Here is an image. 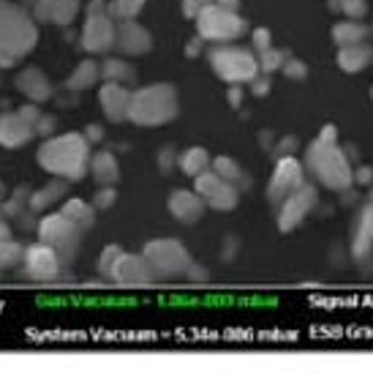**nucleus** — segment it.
I'll return each mask as SVG.
<instances>
[{
    "label": "nucleus",
    "instance_id": "obj_1",
    "mask_svg": "<svg viewBox=\"0 0 373 382\" xmlns=\"http://www.w3.org/2000/svg\"><path fill=\"white\" fill-rule=\"evenodd\" d=\"M38 167L63 181H82L90 169V142L74 131L52 137L38 148Z\"/></svg>",
    "mask_w": 373,
    "mask_h": 382
},
{
    "label": "nucleus",
    "instance_id": "obj_2",
    "mask_svg": "<svg viewBox=\"0 0 373 382\" xmlns=\"http://www.w3.org/2000/svg\"><path fill=\"white\" fill-rule=\"evenodd\" d=\"M305 169L313 175V181L327 191H336V194H346V191L354 186V167L349 161V153L343 151L338 142H319L313 140L308 148H305Z\"/></svg>",
    "mask_w": 373,
    "mask_h": 382
},
{
    "label": "nucleus",
    "instance_id": "obj_3",
    "mask_svg": "<svg viewBox=\"0 0 373 382\" xmlns=\"http://www.w3.org/2000/svg\"><path fill=\"white\" fill-rule=\"evenodd\" d=\"M175 115H177V93L169 85L145 88L128 104V117L137 126H164Z\"/></svg>",
    "mask_w": 373,
    "mask_h": 382
},
{
    "label": "nucleus",
    "instance_id": "obj_4",
    "mask_svg": "<svg viewBox=\"0 0 373 382\" xmlns=\"http://www.w3.org/2000/svg\"><path fill=\"white\" fill-rule=\"evenodd\" d=\"M145 260L153 267V276L155 281H177V279H186L188 267H191V254L188 249L175 240V238H155L150 240L148 246L142 249Z\"/></svg>",
    "mask_w": 373,
    "mask_h": 382
},
{
    "label": "nucleus",
    "instance_id": "obj_5",
    "mask_svg": "<svg viewBox=\"0 0 373 382\" xmlns=\"http://www.w3.org/2000/svg\"><path fill=\"white\" fill-rule=\"evenodd\" d=\"M36 235L41 243H46V246H52V249L58 251V257L63 260V265H69V263H74L85 232L76 227L71 219H66V216L58 210V213H46V216L38 222Z\"/></svg>",
    "mask_w": 373,
    "mask_h": 382
},
{
    "label": "nucleus",
    "instance_id": "obj_6",
    "mask_svg": "<svg viewBox=\"0 0 373 382\" xmlns=\"http://www.w3.org/2000/svg\"><path fill=\"white\" fill-rule=\"evenodd\" d=\"M199 19V33L210 41H229V38H237L243 33V19L232 11V8H224L218 3H207L202 6V11L196 14Z\"/></svg>",
    "mask_w": 373,
    "mask_h": 382
},
{
    "label": "nucleus",
    "instance_id": "obj_7",
    "mask_svg": "<svg viewBox=\"0 0 373 382\" xmlns=\"http://www.w3.org/2000/svg\"><path fill=\"white\" fill-rule=\"evenodd\" d=\"M213 69L218 72L221 79L240 85V82H251L259 74V63L248 49H237V47H226V49H216L213 52Z\"/></svg>",
    "mask_w": 373,
    "mask_h": 382
},
{
    "label": "nucleus",
    "instance_id": "obj_8",
    "mask_svg": "<svg viewBox=\"0 0 373 382\" xmlns=\"http://www.w3.org/2000/svg\"><path fill=\"white\" fill-rule=\"evenodd\" d=\"M316 205H319V189L313 183H302L278 205V229L292 232L313 213Z\"/></svg>",
    "mask_w": 373,
    "mask_h": 382
},
{
    "label": "nucleus",
    "instance_id": "obj_9",
    "mask_svg": "<svg viewBox=\"0 0 373 382\" xmlns=\"http://www.w3.org/2000/svg\"><path fill=\"white\" fill-rule=\"evenodd\" d=\"M305 183V167L295 156H278L275 169L270 175V186H267V199L278 208L295 189Z\"/></svg>",
    "mask_w": 373,
    "mask_h": 382
},
{
    "label": "nucleus",
    "instance_id": "obj_10",
    "mask_svg": "<svg viewBox=\"0 0 373 382\" xmlns=\"http://www.w3.org/2000/svg\"><path fill=\"white\" fill-rule=\"evenodd\" d=\"M63 260L58 257V251L46 243H33L25 246V257H22V276L31 281H55L60 279Z\"/></svg>",
    "mask_w": 373,
    "mask_h": 382
},
{
    "label": "nucleus",
    "instance_id": "obj_11",
    "mask_svg": "<svg viewBox=\"0 0 373 382\" xmlns=\"http://www.w3.org/2000/svg\"><path fill=\"white\" fill-rule=\"evenodd\" d=\"M110 279L120 287H145V284L155 281L153 267L145 260V254H125V251L117 257Z\"/></svg>",
    "mask_w": 373,
    "mask_h": 382
},
{
    "label": "nucleus",
    "instance_id": "obj_12",
    "mask_svg": "<svg viewBox=\"0 0 373 382\" xmlns=\"http://www.w3.org/2000/svg\"><path fill=\"white\" fill-rule=\"evenodd\" d=\"M166 208H169V213H172L177 222H183V224H193V222H199V219L205 216V210H207L205 199H202L196 191H188V189L172 191Z\"/></svg>",
    "mask_w": 373,
    "mask_h": 382
},
{
    "label": "nucleus",
    "instance_id": "obj_13",
    "mask_svg": "<svg viewBox=\"0 0 373 382\" xmlns=\"http://www.w3.org/2000/svg\"><path fill=\"white\" fill-rule=\"evenodd\" d=\"M352 257L354 263H368L373 257V208L365 205L357 216V227H354V238H352Z\"/></svg>",
    "mask_w": 373,
    "mask_h": 382
},
{
    "label": "nucleus",
    "instance_id": "obj_14",
    "mask_svg": "<svg viewBox=\"0 0 373 382\" xmlns=\"http://www.w3.org/2000/svg\"><path fill=\"white\" fill-rule=\"evenodd\" d=\"M33 126L22 120L19 115H3L0 117V145L3 148H22L33 137Z\"/></svg>",
    "mask_w": 373,
    "mask_h": 382
},
{
    "label": "nucleus",
    "instance_id": "obj_15",
    "mask_svg": "<svg viewBox=\"0 0 373 382\" xmlns=\"http://www.w3.org/2000/svg\"><path fill=\"white\" fill-rule=\"evenodd\" d=\"M90 175L98 186H114L120 181V164L114 153L98 151L96 156H90Z\"/></svg>",
    "mask_w": 373,
    "mask_h": 382
},
{
    "label": "nucleus",
    "instance_id": "obj_16",
    "mask_svg": "<svg viewBox=\"0 0 373 382\" xmlns=\"http://www.w3.org/2000/svg\"><path fill=\"white\" fill-rule=\"evenodd\" d=\"M66 194H69V181L58 178V181L46 183L44 189L33 191V194H31V202H28V208H31L33 213H44V210H49L52 205H60Z\"/></svg>",
    "mask_w": 373,
    "mask_h": 382
},
{
    "label": "nucleus",
    "instance_id": "obj_17",
    "mask_svg": "<svg viewBox=\"0 0 373 382\" xmlns=\"http://www.w3.org/2000/svg\"><path fill=\"white\" fill-rule=\"evenodd\" d=\"M371 60H373V49L371 47H365L363 41H360V44L340 47V52H338V66H340L343 72H349V74L363 72Z\"/></svg>",
    "mask_w": 373,
    "mask_h": 382
},
{
    "label": "nucleus",
    "instance_id": "obj_18",
    "mask_svg": "<svg viewBox=\"0 0 373 382\" xmlns=\"http://www.w3.org/2000/svg\"><path fill=\"white\" fill-rule=\"evenodd\" d=\"M60 213H63L66 219H71L82 232H90L93 222H96V208L87 205L85 199H76V197L66 199V202H60Z\"/></svg>",
    "mask_w": 373,
    "mask_h": 382
},
{
    "label": "nucleus",
    "instance_id": "obj_19",
    "mask_svg": "<svg viewBox=\"0 0 373 382\" xmlns=\"http://www.w3.org/2000/svg\"><path fill=\"white\" fill-rule=\"evenodd\" d=\"M101 104H104V113L110 115L114 123H117V120L128 117L131 96H128L123 88H117V85H107V88L101 90Z\"/></svg>",
    "mask_w": 373,
    "mask_h": 382
},
{
    "label": "nucleus",
    "instance_id": "obj_20",
    "mask_svg": "<svg viewBox=\"0 0 373 382\" xmlns=\"http://www.w3.org/2000/svg\"><path fill=\"white\" fill-rule=\"evenodd\" d=\"M210 169L226 181V183H234L237 189L243 186V189H248V178H245V172L240 169V164L234 161V158H229V156H218V158H213L210 161Z\"/></svg>",
    "mask_w": 373,
    "mask_h": 382
},
{
    "label": "nucleus",
    "instance_id": "obj_21",
    "mask_svg": "<svg viewBox=\"0 0 373 382\" xmlns=\"http://www.w3.org/2000/svg\"><path fill=\"white\" fill-rule=\"evenodd\" d=\"M237 199H240V191L234 183H221L218 189L213 191V194H207L205 197V205L207 208H213V210H218V213H229V210H234L237 208Z\"/></svg>",
    "mask_w": 373,
    "mask_h": 382
},
{
    "label": "nucleus",
    "instance_id": "obj_22",
    "mask_svg": "<svg viewBox=\"0 0 373 382\" xmlns=\"http://www.w3.org/2000/svg\"><path fill=\"white\" fill-rule=\"evenodd\" d=\"M210 153L205 151V148H188L183 156H177V164H180V169L186 172L188 178H196L199 172H205V169H210Z\"/></svg>",
    "mask_w": 373,
    "mask_h": 382
},
{
    "label": "nucleus",
    "instance_id": "obj_23",
    "mask_svg": "<svg viewBox=\"0 0 373 382\" xmlns=\"http://www.w3.org/2000/svg\"><path fill=\"white\" fill-rule=\"evenodd\" d=\"M112 41V25L107 19H93L87 25V33H85V44L90 49H98V47H107Z\"/></svg>",
    "mask_w": 373,
    "mask_h": 382
},
{
    "label": "nucleus",
    "instance_id": "obj_24",
    "mask_svg": "<svg viewBox=\"0 0 373 382\" xmlns=\"http://www.w3.org/2000/svg\"><path fill=\"white\" fill-rule=\"evenodd\" d=\"M368 36V31L360 25V22H340L336 25V31H333V38H336L340 47H349V44H360V41H365Z\"/></svg>",
    "mask_w": 373,
    "mask_h": 382
},
{
    "label": "nucleus",
    "instance_id": "obj_25",
    "mask_svg": "<svg viewBox=\"0 0 373 382\" xmlns=\"http://www.w3.org/2000/svg\"><path fill=\"white\" fill-rule=\"evenodd\" d=\"M22 257H25V246H19L14 238L0 240V270L22 265Z\"/></svg>",
    "mask_w": 373,
    "mask_h": 382
},
{
    "label": "nucleus",
    "instance_id": "obj_26",
    "mask_svg": "<svg viewBox=\"0 0 373 382\" xmlns=\"http://www.w3.org/2000/svg\"><path fill=\"white\" fill-rule=\"evenodd\" d=\"M31 194H33V191L22 189V186H19V189H14V194H11V197H8V199L0 205V210H3L6 216H19V213L28 208V202H31Z\"/></svg>",
    "mask_w": 373,
    "mask_h": 382
},
{
    "label": "nucleus",
    "instance_id": "obj_27",
    "mask_svg": "<svg viewBox=\"0 0 373 382\" xmlns=\"http://www.w3.org/2000/svg\"><path fill=\"white\" fill-rule=\"evenodd\" d=\"M150 38L145 36V31L142 28H137V25H125L123 28V47H128L131 52H142V49H148Z\"/></svg>",
    "mask_w": 373,
    "mask_h": 382
},
{
    "label": "nucleus",
    "instance_id": "obj_28",
    "mask_svg": "<svg viewBox=\"0 0 373 382\" xmlns=\"http://www.w3.org/2000/svg\"><path fill=\"white\" fill-rule=\"evenodd\" d=\"M221 183H224V181H221V178H218L213 169H205V172H199V175L193 178V191H196V194L205 199L207 194H213V191L218 189Z\"/></svg>",
    "mask_w": 373,
    "mask_h": 382
},
{
    "label": "nucleus",
    "instance_id": "obj_29",
    "mask_svg": "<svg viewBox=\"0 0 373 382\" xmlns=\"http://www.w3.org/2000/svg\"><path fill=\"white\" fill-rule=\"evenodd\" d=\"M123 254V249L120 246H107L104 251H101V257H98V273L104 276V279H110V273H112L114 263H117V257Z\"/></svg>",
    "mask_w": 373,
    "mask_h": 382
},
{
    "label": "nucleus",
    "instance_id": "obj_30",
    "mask_svg": "<svg viewBox=\"0 0 373 382\" xmlns=\"http://www.w3.org/2000/svg\"><path fill=\"white\" fill-rule=\"evenodd\" d=\"M114 202H117L114 186H98L96 197H93V208H96V210H110Z\"/></svg>",
    "mask_w": 373,
    "mask_h": 382
},
{
    "label": "nucleus",
    "instance_id": "obj_31",
    "mask_svg": "<svg viewBox=\"0 0 373 382\" xmlns=\"http://www.w3.org/2000/svg\"><path fill=\"white\" fill-rule=\"evenodd\" d=\"M142 3H145V0H117L112 6V11L117 17H125V19H128V17H134V14L142 8Z\"/></svg>",
    "mask_w": 373,
    "mask_h": 382
},
{
    "label": "nucleus",
    "instance_id": "obj_32",
    "mask_svg": "<svg viewBox=\"0 0 373 382\" xmlns=\"http://www.w3.org/2000/svg\"><path fill=\"white\" fill-rule=\"evenodd\" d=\"M278 66H284V52H275V49H261V69L264 72H272V69H278Z\"/></svg>",
    "mask_w": 373,
    "mask_h": 382
},
{
    "label": "nucleus",
    "instance_id": "obj_33",
    "mask_svg": "<svg viewBox=\"0 0 373 382\" xmlns=\"http://www.w3.org/2000/svg\"><path fill=\"white\" fill-rule=\"evenodd\" d=\"M340 8L346 11L349 19H357V17H363L368 11V3L365 0H340Z\"/></svg>",
    "mask_w": 373,
    "mask_h": 382
},
{
    "label": "nucleus",
    "instance_id": "obj_34",
    "mask_svg": "<svg viewBox=\"0 0 373 382\" xmlns=\"http://www.w3.org/2000/svg\"><path fill=\"white\" fill-rule=\"evenodd\" d=\"M175 164H177V153H175V148H164V151L158 153V169H161L164 175H169V172L175 169Z\"/></svg>",
    "mask_w": 373,
    "mask_h": 382
},
{
    "label": "nucleus",
    "instance_id": "obj_35",
    "mask_svg": "<svg viewBox=\"0 0 373 382\" xmlns=\"http://www.w3.org/2000/svg\"><path fill=\"white\" fill-rule=\"evenodd\" d=\"M352 178H354V186H363V189H371L373 183V167L368 164H360L354 172H352Z\"/></svg>",
    "mask_w": 373,
    "mask_h": 382
},
{
    "label": "nucleus",
    "instance_id": "obj_36",
    "mask_svg": "<svg viewBox=\"0 0 373 382\" xmlns=\"http://www.w3.org/2000/svg\"><path fill=\"white\" fill-rule=\"evenodd\" d=\"M240 254V238H234V235H229L224 240V251H221V260L224 263H232L234 257Z\"/></svg>",
    "mask_w": 373,
    "mask_h": 382
},
{
    "label": "nucleus",
    "instance_id": "obj_37",
    "mask_svg": "<svg viewBox=\"0 0 373 382\" xmlns=\"http://www.w3.org/2000/svg\"><path fill=\"white\" fill-rule=\"evenodd\" d=\"M300 148V142L295 140V137H284L281 142H278V148H275V153L278 156H295V151Z\"/></svg>",
    "mask_w": 373,
    "mask_h": 382
},
{
    "label": "nucleus",
    "instance_id": "obj_38",
    "mask_svg": "<svg viewBox=\"0 0 373 382\" xmlns=\"http://www.w3.org/2000/svg\"><path fill=\"white\" fill-rule=\"evenodd\" d=\"M186 279H188V281H207V279H210V273H207V267L191 263V267H188V273H186Z\"/></svg>",
    "mask_w": 373,
    "mask_h": 382
},
{
    "label": "nucleus",
    "instance_id": "obj_39",
    "mask_svg": "<svg viewBox=\"0 0 373 382\" xmlns=\"http://www.w3.org/2000/svg\"><path fill=\"white\" fill-rule=\"evenodd\" d=\"M93 76H96V69L87 63V66H82V69H79V76H74V79H71V85H74V88L85 85V82L90 85V82H93Z\"/></svg>",
    "mask_w": 373,
    "mask_h": 382
},
{
    "label": "nucleus",
    "instance_id": "obj_40",
    "mask_svg": "<svg viewBox=\"0 0 373 382\" xmlns=\"http://www.w3.org/2000/svg\"><path fill=\"white\" fill-rule=\"evenodd\" d=\"M284 72H286V74L292 76V79H302L308 69H305V66H302L300 60H292V63H286V69H284Z\"/></svg>",
    "mask_w": 373,
    "mask_h": 382
},
{
    "label": "nucleus",
    "instance_id": "obj_41",
    "mask_svg": "<svg viewBox=\"0 0 373 382\" xmlns=\"http://www.w3.org/2000/svg\"><path fill=\"white\" fill-rule=\"evenodd\" d=\"M316 140H319V142H330V145H333V142H338V128L336 126H324V128L319 131V137H316Z\"/></svg>",
    "mask_w": 373,
    "mask_h": 382
},
{
    "label": "nucleus",
    "instance_id": "obj_42",
    "mask_svg": "<svg viewBox=\"0 0 373 382\" xmlns=\"http://www.w3.org/2000/svg\"><path fill=\"white\" fill-rule=\"evenodd\" d=\"M85 140L87 142H101L104 140V128L101 126H87L85 128Z\"/></svg>",
    "mask_w": 373,
    "mask_h": 382
},
{
    "label": "nucleus",
    "instance_id": "obj_43",
    "mask_svg": "<svg viewBox=\"0 0 373 382\" xmlns=\"http://www.w3.org/2000/svg\"><path fill=\"white\" fill-rule=\"evenodd\" d=\"M107 76H117V79H125V76H131V72H128L125 66H120V63H110V66H107Z\"/></svg>",
    "mask_w": 373,
    "mask_h": 382
},
{
    "label": "nucleus",
    "instance_id": "obj_44",
    "mask_svg": "<svg viewBox=\"0 0 373 382\" xmlns=\"http://www.w3.org/2000/svg\"><path fill=\"white\" fill-rule=\"evenodd\" d=\"M33 131H38V134H52V131H55V120H44V117H41V120L33 123Z\"/></svg>",
    "mask_w": 373,
    "mask_h": 382
},
{
    "label": "nucleus",
    "instance_id": "obj_45",
    "mask_svg": "<svg viewBox=\"0 0 373 382\" xmlns=\"http://www.w3.org/2000/svg\"><path fill=\"white\" fill-rule=\"evenodd\" d=\"M183 6H186V17H196V14L202 11V6H205V3H202V0H186Z\"/></svg>",
    "mask_w": 373,
    "mask_h": 382
},
{
    "label": "nucleus",
    "instance_id": "obj_46",
    "mask_svg": "<svg viewBox=\"0 0 373 382\" xmlns=\"http://www.w3.org/2000/svg\"><path fill=\"white\" fill-rule=\"evenodd\" d=\"M254 44H257L259 49H267V47H270V33H267V31H257V36H254Z\"/></svg>",
    "mask_w": 373,
    "mask_h": 382
},
{
    "label": "nucleus",
    "instance_id": "obj_47",
    "mask_svg": "<svg viewBox=\"0 0 373 382\" xmlns=\"http://www.w3.org/2000/svg\"><path fill=\"white\" fill-rule=\"evenodd\" d=\"M19 117H22V120H28V123L33 126V123L38 120V113L33 110V107H25V110H19Z\"/></svg>",
    "mask_w": 373,
    "mask_h": 382
},
{
    "label": "nucleus",
    "instance_id": "obj_48",
    "mask_svg": "<svg viewBox=\"0 0 373 382\" xmlns=\"http://www.w3.org/2000/svg\"><path fill=\"white\" fill-rule=\"evenodd\" d=\"M251 82H254V93H257V96H264V93H267V79H257V76H254Z\"/></svg>",
    "mask_w": 373,
    "mask_h": 382
},
{
    "label": "nucleus",
    "instance_id": "obj_49",
    "mask_svg": "<svg viewBox=\"0 0 373 382\" xmlns=\"http://www.w3.org/2000/svg\"><path fill=\"white\" fill-rule=\"evenodd\" d=\"M229 101H232V107H240V101H243L240 88H232V90H229Z\"/></svg>",
    "mask_w": 373,
    "mask_h": 382
},
{
    "label": "nucleus",
    "instance_id": "obj_50",
    "mask_svg": "<svg viewBox=\"0 0 373 382\" xmlns=\"http://www.w3.org/2000/svg\"><path fill=\"white\" fill-rule=\"evenodd\" d=\"M8 238H11V227L6 219H0V240H8Z\"/></svg>",
    "mask_w": 373,
    "mask_h": 382
},
{
    "label": "nucleus",
    "instance_id": "obj_51",
    "mask_svg": "<svg viewBox=\"0 0 373 382\" xmlns=\"http://www.w3.org/2000/svg\"><path fill=\"white\" fill-rule=\"evenodd\" d=\"M218 6H224V8H232V11H234V6H237V0H218Z\"/></svg>",
    "mask_w": 373,
    "mask_h": 382
},
{
    "label": "nucleus",
    "instance_id": "obj_52",
    "mask_svg": "<svg viewBox=\"0 0 373 382\" xmlns=\"http://www.w3.org/2000/svg\"><path fill=\"white\" fill-rule=\"evenodd\" d=\"M3 194H6V186H3V178H0V197H3Z\"/></svg>",
    "mask_w": 373,
    "mask_h": 382
},
{
    "label": "nucleus",
    "instance_id": "obj_53",
    "mask_svg": "<svg viewBox=\"0 0 373 382\" xmlns=\"http://www.w3.org/2000/svg\"><path fill=\"white\" fill-rule=\"evenodd\" d=\"M368 205H371V208H373V189H371V199H368Z\"/></svg>",
    "mask_w": 373,
    "mask_h": 382
},
{
    "label": "nucleus",
    "instance_id": "obj_54",
    "mask_svg": "<svg viewBox=\"0 0 373 382\" xmlns=\"http://www.w3.org/2000/svg\"><path fill=\"white\" fill-rule=\"evenodd\" d=\"M202 3H205V6H207V3H213V0H202Z\"/></svg>",
    "mask_w": 373,
    "mask_h": 382
}]
</instances>
